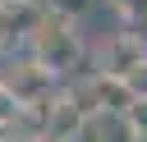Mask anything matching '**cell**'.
Here are the masks:
<instances>
[{
  "instance_id": "1",
  "label": "cell",
  "mask_w": 147,
  "mask_h": 142,
  "mask_svg": "<svg viewBox=\"0 0 147 142\" xmlns=\"http://www.w3.org/2000/svg\"><path fill=\"white\" fill-rule=\"evenodd\" d=\"M28 50H32V60H37L46 73L69 69V64L78 60V32H74V18H64V14H46L41 23H32V32H28Z\"/></svg>"
},
{
  "instance_id": "2",
  "label": "cell",
  "mask_w": 147,
  "mask_h": 142,
  "mask_svg": "<svg viewBox=\"0 0 147 142\" xmlns=\"http://www.w3.org/2000/svg\"><path fill=\"white\" fill-rule=\"evenodd\" d=\"M142 60H147V37H142L138 27H124V32H115V37L101 41V69H96V73L129 78Z\"/></svg>"
},
{
  "instance_id": "3",
  "label": "cell",
  "mask_w": 147,
  "mask_h": 142,
  "mask_svg": "<svg viewBox=\"0 0 147 142\" xmlns=\"http://www.w3.org/2000/svg\"><path fill=\"white\" fill-rule=\"evenodd\" d=\"M0 87H5L18 105H28V101H46V96L55 92V73H46L37 60H23V64H14V69L0 73Z\"/></svg>"
},
{
  "instance_id": "4",
  "label": "cell",
  "mask_w": 147,
  "mask_h": 142,
  "mask_svg": "<svg viewBox=\"0 0 147 142\" xmlns=\"http://www.w3.org/2000/svg\"><path fill=\"white\" fill-rule=\"evenodd\" d=\"M110 9H115L129 27H138V32H142V23H147V0H110Z\"/></svg>"
},
{
  "instance_id": "5",
  "label": "cell",
  "mask_w": 147,
  "mask_h": 142,
  "mask_svg": "<svg viewBox=\"0 0 147 142\" xmlns=\"http://www.w3.org/2000/svg\"><path fill=\"white\" fill-rule=\"evenodd\" d=\"M124 119L138 128V137H147V101H133V105L124 110Z\"/></svg>"
},
{
  "instance_id": "6",
  "label": "cell",
  "mask_w": 147,
  "mask_h": 142,
  "mask_svg": "<svg viewBox=\"0 0 147 142\" xmlns=\"http://www.w3.org/2000/svg\"><path fill=\"white\" fill-rule=\"evenodd\" d=\"M51 5V14H64V18H74V14H83L92 0H46Z\"/></svg>"
}]
</instances>
